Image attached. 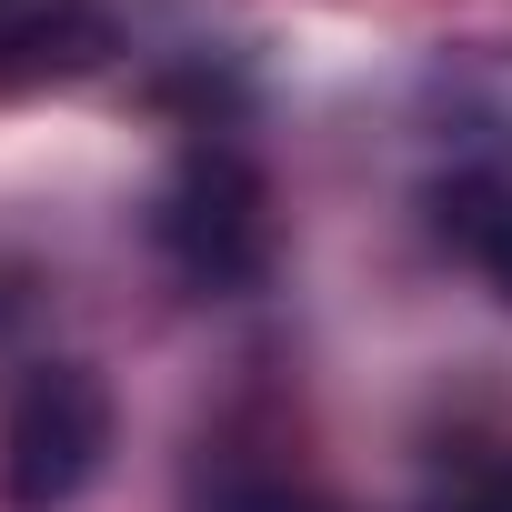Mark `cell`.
I'll return each mask as SVG.
<instances>
[{
    "instance_id": "obj_1",
    "label": "cell",
    "mask_w": 512,
    "mask_h": 512,
    "mask_svg": "<svg viewBox=\"0 0 512 512\" xmlns=\"http://www.w3.org/2000/svg\"><path fill=\"white\" fill-rule=\"evenodd\" d=\"M111 462V392L91 362H11L0 372V502L61 512Z\"/></svg>"
},
{
    "instance_id": "obj_2",
    "label": "cell",
    "mask_w": 512,
    "mask_h": 512,
    "mask_svg": "<svg viewBox=\"0 0 512 512\" xmlns=\"http://www.w3.org/2000/svg\"><path fill=\"white\" fill-rule=\"evenodd\" d=\"M151 251L191 292H251L272 272V191L231 141H191L151 191Z\"/></svg>"
},
{
    "instance_id": "obj_3",
    "label": "cell",
    "mask_w": 512,
    "mask_h": 512,
    "mask_svg": "<svg viewBox=\"0 0 512 512\" xmlns=\"http://www.w3.org/2000/svg\"><path fill=\"white\" fill-rule=\"evenodd\" d=\"M101 11L91 0H0V71H51V61H91Z\"/></svg>"
},
{
    "instance_id": "obj_4",
    "label": "cell",
    "mask_w": 512,
    "mask_h": 512,
    "mask_svg": "<svg viewBox=\"0 0 512 512\" xmlns=\"http://www.w3.org/2000/svg\"><path fill=\"white\" fill-rule=\"evenodd\" d=\"M442 231L472 251V272L512 302V181H502V171H462V181L442 191Z\"/></svg>"
},
{
    "instance_id": "obj_5",
    "label": "cell",
    "mask_w": 512,
    "mask_h": 512,
    "mask_svg": "<svg viewBox=\"0 0 512 512\" xmlns=\"http://www.w3.org/2000/svg\"><path fill=\"white\" fill-rule=\"evenodd\" d=\"M452 512H512V462H502V472H482L472 492H452Z\"/></svg>"
}]
</instances>
